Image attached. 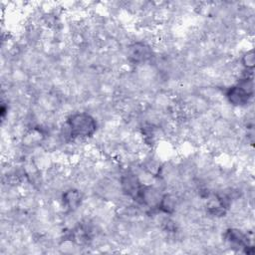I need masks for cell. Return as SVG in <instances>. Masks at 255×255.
<instances>
[{"label":"cell","mask_w":255,"mask_h":255,"mask_svg":"<svg viewBox=\"0 0 255 255\" xmlns=\"http://www.w3.org/2000/svg\"><path fill=\"white\" fill-rule=\"evenodd\" d=\"M71 141L85 140L97 131L96 118L88 112H74L70 114L64 124Z\"/></svg>","instance_id":"6da1fadb"},{"label":"cell","mask_w":255,"mask_h":255,"mask_svg":"<svg viewBox=\"0 0 255 255\" xmlns=\"http://www.w3.org/2000/svg\"><path fill=\"white\" fill-rule=\"evenodd\" d=\"M254 64H255L254 52H253V49H249L242 54L240 58V65L242 66L243 70L253 71Z\"/></svg>","instance_id":"3957f363"},{"label":"cell","mask_w":255,"mask_h":255,"mask_svg":"<svg viewBox=\"0 0 255 255\" xmlns=\"http://www.w3.org/2000/svg\"><path fill=\"white\" fill-rule=\"evenodd\" d=\"M253 94L249 93L243 87L238 85L230 86L225 92V98L233 108H245L251 104Z\"/></svg>","instance_id":"7a4b0ae2"}]
</instances>
